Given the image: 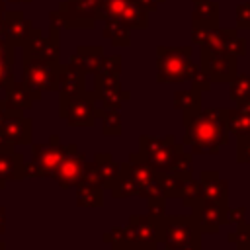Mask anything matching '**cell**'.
<instances>
[{
    "mask_svg": "<svg viewBox=\"0 0 250 250\" xmlns=\"http://www.w3.org/2000/svg\"><path fill=\"white\" fill-rule=\"evenodd\" d=\"M182 123L186 127L182 145L189 148L191 154H217L225 145H229L230 131L227 127V107L182 111Z\"/></svg>",
    "mask_w": 250,
    "mask_h": 250,
    "instance_id": "cell-1",
    "label": "cell"
},
{
    "mask_svg": "<svg viewBox=\"0 0 250 250\" xmlns=\"http://www.w3.org/2000/svg\"><path fill=\"white\" fill-rule=\"evenodd\" d=\"M162 170H156L146 162L141 152H131L127 162L119 164V176L111 186V195L115 199L125 197H162L166 199L162 186Z\"/></svg>",
    "mask_w": 250,
    "mask_h": 250,
    "instance_id": "cell-2",
    "label": "cell"
},
{
    "mask_svg": "<svg viewBox=\"0 0 250 250\" xmlns=\"http://www.w3.org/2000/svg\"><path fill=\"white\" fill-rule=\"evenodd\" d=\"M166 215H131L125 227H113L104 234L111 250H156L164 240Z\"/></svg>",
    "mask_w": 250,
    "mask_h": 250,
    "instance_id": "cell-3",
    "label": "cell"
},
{
    "mask_svg": "<svg viewBox=\"0 0 250 250\" xmlns=\"http://www.w3.org/2000/svg\"><path fill=\"white\" fill-rule=\"evenodd\" d=\"M199 66L193 62V47H156V82L180 84L193 78Z\"/></svg>",
    "mask_w": 250,
    "mask_h": 250,
    "instance_id": "cell-4",
    "label": "cell"
},
{
    "mask_svg": "<svg viewBox=\"0 0 250 250\" xmlns=\"http://www.w3.org/2000/svg\"><path fill=\"white\" fill-rule=\"evenodd\" d=\"M102 21V0H64L49 12V23L66 29H94Z\"/></svg>",
    "mask_w": 250,
    "mask_h": 250,
    "instance_id": "cell-5",
    "label": "cell"
},
{
    "mask_svg": "<svg viewBox=\"0 0 250 250\" xmlns=\"http://www.w3.org/2000/svg\"><path fill=\"white\" fill-rule=\"evenodd\" d=\"M76 150V145H62L59 135H51L49 143L33 145L31 162L23 164V178H53L62 160Z\"/></svg>",
    "mask_w": 250,
    "mask_h": 250,
    "instance_id": "cell-6",
    "label": "cell"
},
{
    "mask_svg": "<svg viewBox=\"0 0 250 250\" xmlns=\"http://www.w3.org/2000/svg\"><path fill=\"white\" fill-rule=\"evenodd\" d=\"M191 43L207 47L213 51H225L234 57L246 55V39L234 29H225L219 25H207L201 21H191Z\"/></svg>",
    "mask_w": 250,
    "mask_h": 250,
    "instance_id": "cell-7",
    "label": "cell"
},
{
    "mask_svg": "<svg viewBox=\"0 0 250 250\" xmlns=\"http://www.w3.org/2000/svg\"><path fill=\"white\" fill-rule=\"evenodd\" d=\"M98 102L96 92H82L76 96L59 94V115L68 127H94L102 115Z\"/></svg>",
    "mask_w": 250,
    "mask_h": 250,
    "instance_id": "cell-8",
    "label": "cell"
},
{
    "mask_svg": "<svg viewBox=\"0 0 250 250\" xmlns=\"http://www.w3.org/2000/svg\"><path fill=\"white\" fill-rule=\"evenodd\" d=\"M186 146L182 143H178L174 135H160V137L141 135L139 137V152H141V156L146 162H150L156 170H162V172L168 170L172 160Z\"/></svg>",
    "mask_w": 250,
    "mask_h": 250,
    "instance_id": "cell-9",
    "label": "cell"
},
{
    "mask_svg": "<svg viewBox=\"0 0 250 250\" xmlns=\"http://www.w3.org/2000/svg\"><path fill=\"white\" fill-rule=\"evenodd\" d=\"M201 227L193 215H166L164 217V246L186 248L201 244Z\"/></svg>",
    "mask_w": 250,
    "mask_h": 250,
    "instance_id": "cell-10",
    "label": "cell"
},
{
    "mask_svg": "<svg viewBox=\"0 0 250 250\" xmlns=\"http://www.w3.org/2000/svg\"><path fill=\"white\" fill-rule=\"evenodd\" d=\"M59 66L61 62L23 57V82L37 100H41L43 92H57Z\"/></svg>",
    "mask_w": 250,
    "mask_h": 250,
    "instance_id": "cell-11",
    "label": "cell"
},
{
    "mask_svg": "<svg viewBox=\"0 0 250 250\" xmlns=\"http://www.w3.org/2000/svg\"><path fill=\"white\" fill-rule=\"evenodd\" d=\"M121 21L129 29L148 27V10L137 0H102V21Z\"/></svg>",
    "mask_w": 250,
    "mask_h": 250,
    "instance_id": "cell-12",
    "label": "cell"
},
{
    "mask_svg": "<svg viewBox=\"0 0 250 250\" xmlns=\"http://www.w3.org/2000/svg\"><path fill=\"white\" fill-rule=\"evenodd\" d=\"M201 70L211 78L213 84L230 82L238 74V57L225 53V51H213L207 47H201L199 53Z\"/></svg>",
    "mask_w": 250,
    "mask_h": 250,
    "instance_id": "cell-13",
    "label": "cell"
},
{
    "mask_svg": "<svg viewBox=\"0 0 250 250\" xmlns=\"http://www.w3.org/2000/svg\"><path fill=\"white\" fill-rule=\"evenodd\" d=\"M59 33H61V27L49 25V35L43 37L41 29H39V27H33L29 39L21 45L23 57L59 62V53H61V51H59Z\"/></svg>",
    "mask_w": 250,
    "mask_h": 250,
    "instance_id": "cell-14",
    "label": "cell"
},
{
    "mask_svg": "<svg viewBox=\"0 0 250 250\" xmlns=\"http://www.w3.org/2000/svg\"><path fill=\"white\" fill-rule=\"evenodd\" d=\"M191 215L203 232H217L221 227L229 225V201L199 199L191 207Z\"/></svg>",
    "mask_w": 250,
    "mask_h": 250,
    "instance_id": "cell-15",
    "label": "cell"
},
{
    "mask_svg": "<svg viewBox=\"0 0 250 250\" xmlns=\"http://www.w3.org/2000/svg\"><path fill=\"white\" fill-rule=\"evenodd\" d=\"M94 92H96L102 107H109V109H119L123 102L131 100V92L123 90L119 76H113V74L96 72L94 74Z\"/></svg>",
    "mask_w": 250,
    "mask_h": 250,
    "instance_id": "cell-16",
    "label": "cell"
},
{
    "mask_svg": "<svg viewBox=\"0 0 250 250\" xmlns=\"http://www.w3.org/2000/svg\"><path fill=\"white\" fill-rule=\"evenodd\" d=\"M33 137V121L29 117H23V113H10L4 119L0 141L6 145H29Z\"/></svg>",
    "mask_w": 250,
    "mask_h": 250,
    "instance_id": "cell-17",
    "label": "cell"
},
{
    "mask_svg": "<svg viewBox=\"0 0 250 250\" xmlns=\"http://www.w3.org/2000/svg\"><path fill=\"white\" fill-rule=\"evenodd\" d=\"M33 31V23L23 16L20 10H8L4 14V23H2V35L14 45L21 47Z\"/></svg>",
    "mask_w": 250,
    "mask_h": 250,
    "instance_id": "cell-18",
    "label": "cell"
},
{
    "mask_svg": "<svg viewBox=\"0 0 250 250\" xmlns=\"http://www.w3.org/2000/svg\"><path fill=\"white\" fill-rule=\"evenodd\" d=\"M84 164H86V156L82 152H72L68 154L62 164L57 168V172L53 174V178L57 180V184L62 188V189H68V188H76L80 178H82V172H84Z\"/></svg>",
    "mask_w": 250,
    "mask_h": 250,
    "instance_id": "cell-19",
    "label": "cell"
},
{
    "mask_svg": "<svg viewBox=\"0 0 250 250\" xmlns=\"http://www.w3.org/2000/svg\"><path fill=\"white\" fill-rule=\"evenodd\" d=\"M57 92L62 96H76L86 92V72L72 66L70 62L61 64L57 78Z\"/></svg>",
    "mask_w": 250,
    "mask_h": 250,
    "instance_id": "cell-20",
    "label": "cell"
},
{
    "mask_svg": "<svg viewBox=\"0 0 250 250\" xmlns=\"http://www.w3.org/2000/svg\"><path fill=\"white\" fill-rule=\"evenodd\" d=\"M23 158L21 154L14 152L12 145L0 141V188L8 180H21L23 178Z\"/></svg>",
    "mask_w": 250,
    "mask_h": 250,
    "instance_id": "cell-21",
    "label": "cell"
},
{
    "mask_svg": "<svg viewBox=\"0 0 250 250\" xmlns=\"http://www.w3.org/2000/svg\"><path fill=\"white\" fill-rule=\"evenodd\" d=\"M6 109L10 113H23V109H29L33 102H37L35 94L25 86V82H18L16 78L6 86Z\"/></svg>",
    "mask_w": 250,
    "mask_h": 250,
    "instance_id": "cell-22",
    "label": "cell"
},
{
    "mask_svg": "<svg viewBox=\"0 0 250 250\" xmlns=\"http://www.w3.org/2000/svg\"><path fill=\"white\" fill-rule=\"evenodd\" d=\"M201 199L211 201H229V182L223 180L215 170H205L199 174Z\"/></svg>",
    "mask_w": 250,
    "mask_h": 250,
    "instance_id": "cell-23",
    "label": "cell"
},
{
    "mask_svg": "<svg viewBox=\"0 0 250 250\" xmlns=\"http://www.w3.org/2000/svg\"><path fill=\"white\" fill-rule=\"evenodd\" d=\"M102 59H104V47H100V45H80V47L74 51V55L70 57L68 62H70L72 66L84 70L86 74H88V72L96 74V70H98Z\"/></svg>",
    "mask_w": 250,
    "mask_h": 250,
    "instance_id": "cell-24",
    "label": "cell"
},
{
    "mask_svg": "<svg viewBox=\"0 0 250 250\" xmlns=\"http://www.w3.org/2000/svg\"><path fill=\"white\" fill-rule=\"evenodd\" d=\"M191 21H201L207 25H219V4L213 0H191Z\"/></svg>",
    "mask_w": 250,
    "mask_h": 250,
    "instance_id": "cell-25",
    "label": "cell"
},
{
    "mask_svg": "<svg viewBox=\"0 0 250 250\" xmlns=\"http://www.w3.org/2000/svg\"><path fill=\"white\" fill-rule=\"evenodd\" d=\"M227 127L236 139L250 137V111H244L240 107L227 109Z\"/></svg>",
    "mask_w": 250,
    "mask_h": 250,
    "instance_id": "cell-26",
    "label": "cell"
},
{
    "mask_svg": "<svg viewBox=\"0 0 250 250\" xmlns=\"http://www.w3.org/2000/svg\"><path fill=\"white\" fill-rule=\"evenodd\" d=\"M94 160H96V164H98V168H100L102 182H104V189H105V188L111 189L113 182H115L117 176H119V164H121V162H115L109 152H98V154L94 156Z\"/></svg>",
    "mask_w": 250,
    "mask_h": 250,
    "instance_id": "cell-27",
    "label": "cell"
},
{
    "mask_svg": "<svg viewBox=\"0 0 250 250\" xmlns=\"http://www.w3.org/2000/svg\"><path fill=\"white\" fill-rule=\"evenodd\" d=\"M129 27L125 25V23H121V21H115V20H111V21H105V27H104V37L105 39H109V43L113 45V47H129L131 45V35H129Z\"/></svg>",
    "mask_w": 250,
    "mask_h": 250,
    "instance_id": "cell-28",
    "label": "cell"
},
{
    "mask_svg": "<svg viewBox=\"0 0 250 250\" xmlns=\"http://www.w3.org/2000/svg\"><path fill=\"white\" fill-rule=\"evenodd\" d=\"M170 176H174V178H180V180H191L193 178V154L188 150L186 152V148L172 160V164L168 166V170H166Z\"/></svg>",
    "mask_w": 250,
    "mask_h": 250,
    "instance_id": "cell-29",
    "label": "cell"
},
{
    "mask_svg": "<svg viewBox=\"0 0 250 250\" xmlns=\"http://www.w3.org/2000/svg\"><path fill=\"white\" fill-rule=\"evenodd\" d=\"M76 205L78 207H102L104 205V188L76 186Z\"/></svg>",
    "mask_w": 250,
    "mask_h": 250,
    "instance_id": "cell-30",
    "label": "cell"
},
{
    "mask_svg": "<svg viewBox=\"0 0 250 250\" xmlns=\"http://www.w3.org/2000/svg\"><path fill=\"white\" fill-rule=\"evenodd\" d=\"M172 104H174V107L180 109V111L199 109V107H201V94L195 92L193 88H189V90H178V92H174Z\"/></svg>",
    "mask_w": 250,
    "mask_h": 250,
    "instance_id": "cell-31",
    "label": "cell"
},
{
    "mask_svg": "<svg viewBox=\"0 0 250 250\" xmlns=\"http://www.w3.org/2000/svg\"><path fill=\"white\" fill-rule=\"evenodd\" d=\"M229 84V96L234 105L250 100V74H236Z\"/></svg>",
    "mask_w": 250,
    "mask_h": 250,
    "instance_id": "cell-32",
    "label": "cell"
},
{
    "mask_svg": "<svg viewBox=\"0 0 250 250\" xmlns=\"http://www.w3.org/2000/svg\"><path fill=\"white\" fill-rule=\"evenodd\" d=\"M102 133L105 137H119L121 135V115L119 109H109L102 107Z\"/></svg>",
    "mask_w": 250,
    "mask_h": 250,
    "instance_id": "cell-33",
    "label": "cell"
},
{
    "mask_svg": "<svg viewBox=\"0 0 250 250\" xmlns=\"http://www.w3.org/2000/svg\"><path fill=\"white\" fill-rule=\"evenodd\" d=\"M229 242H234L236 250H250V223L242 221L236 225L234 232H229Z\"/></svg>",
    "mask_w": 250,
    "mask_h": 250,
    "instance_id": "cell-34",
    "label": "cell"
},
{
    "mask_svg": "<svg viewBox=\"0 0 250 250\" xmlns=\"http://www.w3.org/2000/svg\"><path fill=\"white\" fill-rule=\"evenodd\" d=\"M182 205L184 207H193L199 199H201V189H199V182L197 180H186L184 182V189H182Z\"/></svg>",
    "mask_w": 250,
    "mask_h": 250,
    "instance_id": "cell-35",
    "label": "cell"
},
{
    "mask_svg": "<svg viewBox=\"0 0 250 250\" xmlns=\"http://www.w3.org/2000/svg\"><path fill=\"white\" fill-rule=\"evenodd\" d=\"M96 72L119 76L121 74V57L119 55H104V59H102V62H100Z\"/></svg>",
    "mask_w": 250,
    "mask_h": 250,
    "instance_id": "cell-36",
    "label": "cell"
},
{
    "mask_svg": "<svg viewBox=\"0 0 250 250\" xmlns=\"http://www.w3.org/2000/svg\"><path fill=\"white\" fill-rule=\"evenodd\" d=\"M234 27L250 29V2H240L234 10Z\"/></svg>",
    "mask_w": 250,
    "mask_h": 250,
    "instance_id": "cell-37",
    "label": "cell"
},
{
    "mask_svg": "<svg viewBox=\"0 0 250 250\" xmlns=\"http://www.w3.org/2000/svg\"><path fill=\"white\" fill-rule=\"evenodd\" d=\"M191 82V88L195 90V92H199V94H203V92H209L211 90V86H213V82H211V78L201 70V66L195 70V74H193V78L189 80Z\"/></svg>",
    "mask_w": 250,
    "mask_h": 250,
    "instance_id": "cell-38",
    "label": "cell"
},
{
    "mask_svg": "<svg viewBox=\"0 0 250 250\" xmlns=\"http://www.w3.org/2000/svg\"><path fill=\"white\" fill-rule=\"evenodd\" d=\"M234 160L238 164L250 162V137H238L236 139V156Z\"/></svg>",
    "mask_w": 250,
    "mask_h": 250,
    "instance_id": "cell-39",
    "label": "cell"
},
{
    "mask_svg": "<svg viewBox=\"0 0 250 250\" xmlns=\"http://www.w3.org/2000/svg\"><path fill=\"white\" fill-rule=\"evenodd\" d=\"M14 51H16V47L4 35H0V62L14 66Z\"/></svg>",
    "mask_w": 250,
    "mask_h": 250,
    "instance_id": "cell-40",
    "label": "cell"
},
{
    "mask_svg": "<svg viewBox=\"0 0 250 250\" xmlns=\"http://www.w3.org/2000/svg\"><path fill=\"white\" fill-rule=\"evenodd\" d=\"M12 80H14L12 66H10V64L0 62V90H6V86H8Z\"/></svg>",
    "mask_w": 250,
    "mask_h": 250,
    "instance_id": "cell-41",
    "label": "cell"
},
{
    "mask_svg": "<svg viewBox=\"0 0 250 250\" xmlns=\"http://www.w3.org/2000/svg\"><path fill=\"white\" fill-rule=\"evenodd\" d=\"M244 215H246V207H236V209H229V223H242L244 221Z\"/></svg>",
    "mask_w": 250,
    "mask_h": 250,
    "instance_id": "cell-42",
    "label": "cell"
},
{
    "mask_svg": "<svg viewBox=\"0 0 250 250\" xmlns=\"http://www.w3.org/2000/svg\"><path fill=\"white\" fill-rule=\"evenodd\" d=\"M8 115V109H6V102L0 100V131H2V125H4V119Z\"/></svg>",
    "mask_w": 250,
    "mask_h": 250,
    "instance_id": "cell-43",
    "label": "cell"
},
{
    "mask_svg": "<svg viewBox=\"0 0 250 250\" xmlns=\"http://www.w3.org/2000/svg\"><path fill=\"white\" fill-rule=\"evenodd\" d=\"M4 14H6V0H0V35H2V23H4Z\"/></svg>",
    "mask_w": 250,
    "mask_h": 250,
    "instance_id": "cell-44",
    "label": "cell"
},
{
    "mask_svg": "<svg viewBox=\"0 0 250 250\" xmlns=\"http://www.w3.org/2000/svg\"><path fill=\"white\" fill-rule=\"evenodd\" d=\"M4 221H6V213H4V209L0 207V232L4 230Z\"/></svg>",
    "mask_w": 250,
    "mask_h": 250,
    "instance_id": "cell-45",
    "label": "cell"
},
{
    "mask_svg": "<svg viewBox=\"0 0 250 250\" xmlns=\"http://www.w3.org/2000/svg\"><path fill=\"white\" fill-rule=\"evenodd\" d=\"M236 107H240V109H244V111H250V100H246V102H242V104H238Z\"/></svg>",
    "mask_w": 250,
    "mask_h": 250,
    "instance_id": "cell-46",
    "label": "cell"
},
{
    "mask_svg": "<svg viewBox=\"0 0 250 250\" xmlns=\"http://www.w3.org/2000/svg\"><path fill=\"white\" fill-rule=\"evenodd\" d=\"M180 250H201V244H193V246H186V248H180Z\"/></svg>",
    "mask_w": 250,
    "mask_h": 250,
    "instance_id": "cell-47",
    "label": "cell"
},
{
    "mask_svg": "<svg viewBox=\"0 0 250 250\" xmlns=\"http://www.w3.org/2000/svg\"><path fill=\"white\" fill-rule=\"evenodd\" d=\"M8 2H12V4H29L31 0H8Z\"/></svg>",
    "mask_w": 250,
    "mask_h": 250,
    "instance_id": "cell-48",
    "label": "cell"
},
{
    "mask_svg": "<svg viewBox=\"0 0 250 250\" xmlns=\"http://www.w3.org/2000/svg\"><path fill=\"white\" fill-rule=\"evenodd\" d=\"M164 250H180V248H168V246H164Z\"/></svg>",
    "mask_w": 250,
    "mask_h": 250,
    "instance_id": "cell-49",
    "label": "cell"
},
{
    "mask_svg": "<svg viewBox=\"0 0 250 250\" xmlns=\"http://www.w3.org/2000/svg\"><path fill=\"white\" fill-rule=\"evenodd\" d=\"M0 250H4V242H0Z\"/></svg>",
    "mask_w": 250,
    "mask_h": 250,
    "instance_id": "cell-50",
    "label": "cell"
}]
</instances>
